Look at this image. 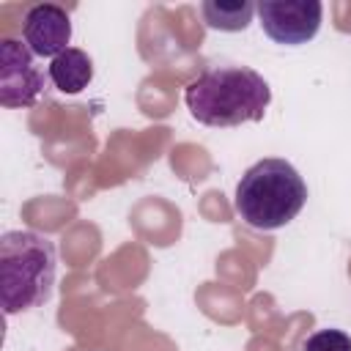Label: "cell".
<instances>
[{"label": "cell", "mask_w": 351, "mask_h": 351, "mask_svg": "<svg viewBox=\"0 0 351 351\" xmlns=\"http://www.w3.org/2000/svg\"><path fill=\"white\" fill-rule=\"evenodd\" d=\"M302 351H351V335L343 329H318L310 337H304Z\"/></svg>", "instance_id": "cell-9"}, {"label": "cell", "mask_w": 351, "mask_h": 351, "mask_svg": "<svg viewBox=\"0 0 351 351\" xmlns=\"http://www.w3.org/2000/svg\"><path fill=\"white\" fill-rule=\"evenodd\" d=\"M58 274L55 241L36 230L0 236V304L5 315L27 313L52 299Z\"/></svg>", "instance_id": "cell-2"}, {"label": "cell", "mask_w": 351, "mask_h": 351, "mask_svg": "<svg viewBox=\"0 0 351 351\" xmlns=\"http://www.w3.org/2000/svg\"><path fill=\"white\" fill-rule=\"evenodd\" d=\"M49 74L36 66L30 47L14 36L0 38V104L3 107H33L41 96Z\"/></svg>", "instance_id": "cell-4"}, {"label": "cell", "mask_w": 351, "mask_h": 351, "mask_svg": "<svg viewBox=\"0 0 351 351\" xmlns=\"http://www.w3.org/2000/svg\"><path fill=\"white\" fill-rule=\"evenodd\" d=\"M184 101L197 123L228 129L261 121L271 101V88L250 66L217 63L203 69L184 88Z\"/></svg>", "instance_id": "cell-1"}, {"label": "cell", "mask_w": 351, "mask_h": 351, "mask_svg": "<svg viewBox=\"0 0 351 351\" xmlns=\"http://www.w3.org/2000/svg\"><path fill=\"white\" fill-rule=\"evenodd\" d=\"M255 3H217V0H206L200 5L203 11V19L211 30H222V33H236V30H244L250 22H252V14H255Z\"/></svg>", "instance_id": "cell-8"}, {"label": "cell", "mask_w": 351, "mask_h": 351, "mask_svg": "<svg viewBox=\"0 0 351 351\" xmlns=\"http://www.w3.org/2000/svg\"><path fill=\"white\" fill-rule=\"evenodd\" d=\"M47 74H49V82L60 93H80L93 80V60L85 49L69 47L66 52H60L58 58L49 60Z\"/></svg>", "instance_id": "cell-7"}, {"label": "cell", "mask_w": 351, "mask_h": 351, "mask_svg": "<svg viewBox=\"0 0 351 351\" xmlns=\"http://www.w3.org/2000/svg\"><path fill=\"white\" fill-rule=\"evenodd\" d=\"M263 33L274 44L299 47L315 38L324 16V5L318 0H263L255 8Z\"/></svg>", "instance_id": "cell-5"}, {"label": "cell", "mask_w": 351, "mask_h": 351, "mask_svg": "<svg viewBox=\"0 0 351 351\" xmlns=\"http://www.w3.org/2000/svg\"><path fill=\"white\" fill-rule=\"evenodd\" d=\"M307 203V184L280 156H266L244 170L236 184V214L255 230H277L299 217Z\"/></svg>", "instance_id": "cell-3"}, {"label": "cell", "mask_w": 351, "mask_h": 351, "mask_svg": "<svg viewBox=\"0 0 351 351\" xmlns=\"http://www.w3.org/2000/svg\"><path fill=\"white\" fill-rule=\"evenodd\" d=\"M22 41L38 58H58L69 49L71 19L69 11L55 3H36L22 16Z\"/></svg>", "instance_id": "cell-6"}]
</instances>
